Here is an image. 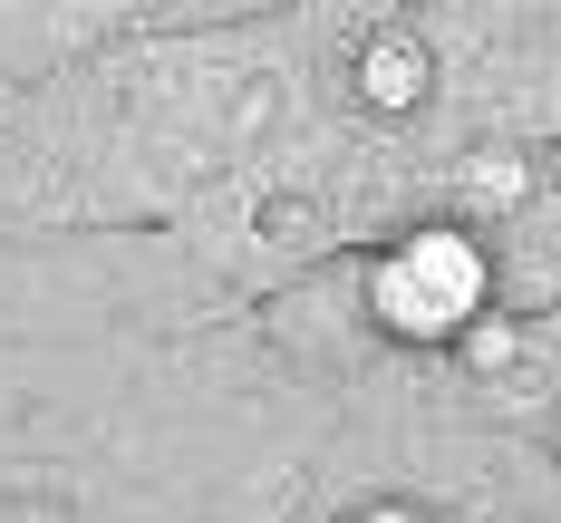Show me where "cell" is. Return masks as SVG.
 I'll use <instances>...</instances> for the list:
<instances>
[{"mask_svg":"<svg viewBox=\"0 0 561 523\" xmlns=\"http://www.w3.org/2000/svg\"><path fill=\"white\" fill-rule=\"evenodd\" d=\"M494 310V252L474 242V224H407L368 262V320L397 349H455L484 330Z\"/></svg>","mask_w":561,"mask_h":523,"instance_id":"obj_1","label":"cell"},{"mask_svg":"<svg viewBox=\"0 0 561 523\" xmlns=\"http://www.w3.org/2000/svg\"><path fill=\"white\" fill-rule=\"evenodd\" d=\"M358 107L368 116H416L436 98V49H426V30L416 20H388V30H368L358 39Z\"/></svg>","mask_w":561,"mask_h":523,"instance_id":"obj_2","label":"cell"},{"mask_svg":"<svg viewBox=\"0 0 561 523\" xmlns=\"http://www.w3.org/2000/svg\"><path fill=\"white\" fill-rule=\"evenodd\" d=\"M348 523H426V514H416V504H358Z\"/></svg>","mask_w":561,"mask_h":523,"instance_id":"obj_3","label":"cell"}]
</instances>
